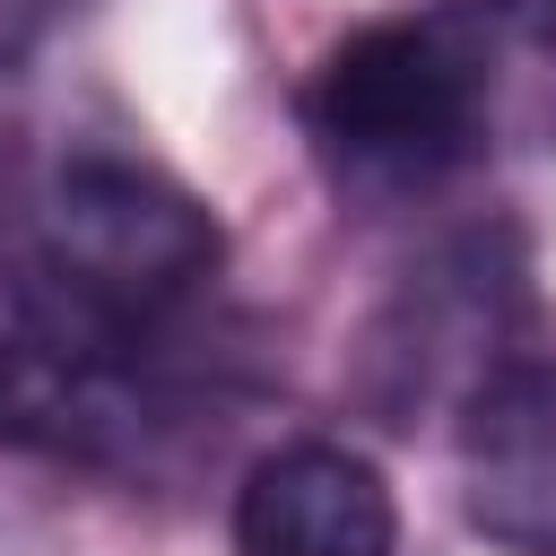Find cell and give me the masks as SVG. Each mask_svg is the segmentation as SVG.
Masks as SVG:
<instances>
[{"mask_svg": "<svg viewBox=\"0 0 556 556\" xmlns=\"http://www.w3.org/2000/svg\"><path fill=\"white\" fill-rule=\"evenodd\" d=\"M460 521L504 556H556V356H513L452 417Z\"/></svg>", "mask_w": 556, "mask_h": 556, "instance_id": "cell-4", "label": "cell"}, {"mask_svg": "<svg viewBox=\"0 0 556 556\" xmlns=\"http://www.w3.org/2000/svg\"><path fill=\"white\" fill-rule=\"evenodd\" d=\"M235 556H391L400 504L374 452L339 434L269 443L235 486Z\"/></svg>", "mask_w": 556, "mask_h": 556, "instance_id": "cell-5", "label": "cell"}, {"mask_svg": "<svg viewBox=\"0 0 556 556\" xmlns=\"http://www.w3.org/2000/svg\"><path fill=\"white\" fill-rule=\"evenodd\" d=\"M9 261L52 304L104 330H174L208 295L226 235L174 165L113 139H78L35 174Z\"/></svg>", "mask_w": 556, "mask_h": 556, "instance_id": "cell-2", "label": "cell"}, {"mask_svg": "<svg viewBox=\"0 0 556 556\" xmlns=\"http://www.w3.org/2000/svg\"><path fill=\"white\" fill-rule=\"evenodd\" d=\"M304 130L356 191H434L556 139V0H426L339 35L304 78Z\"/></svg>", "mask_w": 556, "mask_h": 556, "instance_id": "cell-1", "label": "cell"}, {"mask_svg": "<svg viewBox=\"0 0 556 556\" xmlns=\"http://www.w3.org/2000/svg\"><path fill=\"white\" fill-rule=\"evenodd\" d=\"M43 35H52V0H0V78H17Z\"/></svg>", "mask_w": 556, "mask_h": 556, "instance_id": "cell-6", "label": "cell"}, {"mask_svg": "<svg viewBox=\"0 0 556 556\" xmlns=\"http://www.w3.org/2000/svg\"><path fill=\"white\" fill-rule=\"evenodd\" d=\"M513 330H521V261L495 235H460V243L426 252L374 313L365 400L382 417H417V408L460 417L513 356H530Z\"/></svg>", "mask_w": 556, "mask_h": 556, "instance_id": "cell-3", "label": "cell"}]
</instances>
